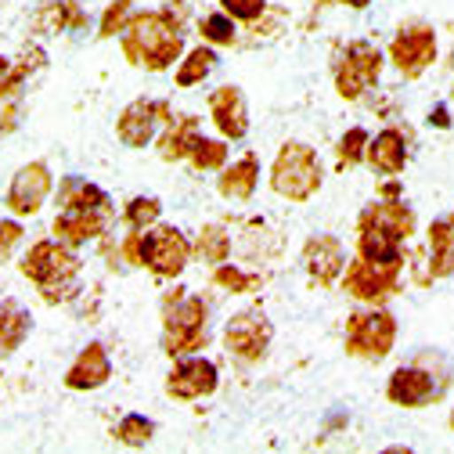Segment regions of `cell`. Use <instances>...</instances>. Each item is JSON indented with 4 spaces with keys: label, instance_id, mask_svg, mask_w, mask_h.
Masks as SVG:
<instances>
[{
    "label": "cell",
    "instance_id": "obj_1",
    "mask_svg": "<svg viewBox=\"0 0 454 454\" xmlns=\"http://www.w3.org/2000/svg\"><path fill=\"white\" fill-rule=\"evenodd\" d=\"M127 62L148 73H166L184 54L181 19L169 12H134L120 33Z\"/></svg>",
    "mask_w": 454,
    "mask_h": 454
},
{
    "label": "cell",
    "instance_id": "obj_2",
    "mask_svg": "<svg viewBox=\"0 0 454 454\" xmlns=\"http://www.w3.org/2000/svg\"><path fill=\"white\" fill-rule=\"evenodd\" d=\"M19 270L40 289L43 303H66L80 293V256L59 239H43L29 246Z\"/></svg>",
    "mask_w": 454,
    "mask_h": 454
},
{
    "label": "cell",
    "instance_id": "obj_3",
    "mask_svg": "<svg viewBox=\"0 0 454 454\" xmlns=\"http://www.w3.org/2000/svg\"><path fill=\"white\" fill-rule=\"evenodd\" d=\"M209 343V307L199 296L177 289L162 300V350L166 357H188Z\"/></svg>",
    "mask_w": 454,
    "mask_h": 454
},
{
    "label": "cell",
    "instance_id": "obj_4",
    "mask_svg": "<svg viewBox=\"0 0 454 454\" xmlns=\"http://www.w3.org/2000/svg\"><path fill=\"white\" fill-rule=\"evenodd\" d=\"M123 253H127L130 263L152 270L162 281L181 278L188 260H192V246H188L184 231H181V227H169V223L155 227V231H148V227H145V231H134L123 242Z\"/></svg>",
    "mask_w": 454,
    "mask_h": 454
},
{
    "label": "cell",
    "instance_id": "obj_5",
    "mask_svg": "<svg viewBox=\"0 0 454 454\" xmlns=\"http://www.w3.org/2000/svg\"><path fill=\"white\" fill-rule=\"evenodd\" d=\"M270 188L289 202H310L321 192V159L303 141H286L270 162Z\"/></svg>",
    "mask_w": 454,
    "mask_h": 454
},
{
    "label": "cell",
    "instance_id": "obj_6",
    "mask_svg": "<svg viewBox=\"0 0 454 454\" xmlns=\"http://www.w3.org/2000/svg\"><path fill=\"white\" fill-rule=\"evenodd\" d=\"M396 343V317L389 310H379V307H368V310H357L347 317V339L343 347L350 357H361V361H382Z\"/></svg>",
    "mask_w": 454,
    "mask_h": 454
},
{
    "label": "cell",
    "instance_id": "obj_7",
    "mask_svg": "<svg viewBox=\"0 0 454 454\" xmlns=\"http://www.w3.org/2000/svg\"><path fill=\"white\" fill-rule=\"evenodd\" d=\"M335 90L343 101H361L382 76V51L372 40H354L335 62Z\"/></svg>",
    "mask_w": 454,
    "mask_h": 454
},
{
    "label": "cell",
    "instance_id": "obj_8",
    "mask_svg": "<svg viewBox=\"0 0 454 454\" xmlns=\"http://www.w3.org/2000/svg\"><path fill=\"white\" fill-rule=\"evenodd\" d=\"M401 270H404V263H375V260L357 256V260H350L343 267L339 278H343V293L347 296L375 307V303L389 300L393 293H401Z\"/></svg>",
    "mask_w": 454,
    "mask_h": 454
},
{
    "label": "cell",
    "instance_id": "obj_9",
    "mask_svg": "<svg viewBox=\"0 0 454 454\" xmlns=\"http://www.w3.org/2000/svg\"><path fill=\"white\" fill-rule=\"evenodd\" d=\"M270 343H274V325H270V317L260 307L239 310L231 321L223 325V347H227V354L246 361V364L263 361Z\"/></svg>",
    "mask_w": 454,
    "mask_h": 454
},
{
    "label": "cell",
    "instance_id": "obj_10",
    "mask_svg": "<svg viewBox=\"0 0 454 454\" xmlns=\"http://www.w3.org/2000/svg\"><path fill=\"white\" fill-rule=\"evenodd\" d=\"M389 62L396 66L404 80H419L433 62H436V33L426 22H411L404 29H396L389 43Z\"/></svg>",
    "mask_w": 454,
    "mask_h": 454
},
{
    "label": "cell",
    "instance_id": "obj_11",
    "mask_svg": "<svg viewBox=\"0 0 454 454\" xmlns=\"http://www.w3.org/2000/svg\"><path fill=\"white\" fill-rule=\"evenodd\" d=\"M174 120V112H169V101H155V98H137L130 101L120 120H116V137L127 145V148H148L159 134L162 123Z\"/></svg>",
    "mask_w": 454,
    "mask_h": 454
},
{
    "label": "cell",
    "instance_id": "obj_12",
    "mask_svg": "<svg viewBox=\"0 0 454 454\" xmlns=\"http://www.w3.org/2000/svg\"><path fill=\"white\" fill-rule=\"evenodd\" d=\"M443 382L447 379H436L422 364H401L386 382V396L396 408H411L415 411V408H429L433 401H440Z\"/></svg>",
    "mask_w": 454,
    "mask_h": 454
},
{
    "label": "cell",
    "instance_id": "obj_13",
    "mask_svg": "<svg viewBox=\"0 0 454 454\" xmlns=\"http://www.w3.org/2000/svg\"><path fill=\"white\" fill-rule=\"evenodd\" d=\"M54 192V177H51V166L43 159L36 162H26L19 166V174L12 177V188L4 195V206L15 213V216H33L43 209V202L51 199Z\"/></svg>",
    "mask_w": 454,
    "mask_h": 454
},
{
    "label": "cell",
    "instance_id": "obj_14",
    "mask_svg": "<svg viewBox=\"0 0 454 454\" xmlns=\"http://www.w3.org/2000/svg\"><path fill=\"white\" fill-rule=\"evenodd\" d=\"M220 386V372L209 357H177V364L169 368L166 375V393L174 396V401H202V396L216 393Z\"/></svg>",
    "mask_w": 454,
    "mask_h": 454
},
{
    "label": "cell",
    "instance_id": "obj_15",
    "mask_svg": "<svg viewBox=\"0 0 454 454\" xmlns=\"http://www.w3.org/2000/svg\"><path fill=\"white\" fill-rule=\"evenodd\" d=\"M112 220H116V209H59V216L51 223V235L69 249H80L101 239L112 227Z\"/></svg>",
    "mask_w": 454,
    "mask_h": 454
},
{
    "label": "cell",
    "instance_id": "obj_16",
    "mask_svg": "<svg viewBox=\"0 0 454 454\" xmlns=\"http://www.w3.org/2000/svg\"><path fill=\"white\" fill-rule=\"evenodd\" d=\"M209 116L227 141H242L249 134V105H246L242 87H235V83L216 87L209 94Z\"/></svg>",
    "mask_w": 454,
    "mask_h": 454
},
{
    "label": "cell",
    "instance_id": "obj_17",
    "mask_svg": "<svg viewBox=\"0 0 454 454\" xmlns=\"http://www.w3.org/2000/svg\"><path fill=\"white\" fill-rule=\"evenodd\" d=\"M357 227H375V231H386L393 239L408 242L415 235V209L408 202H401V199L386 195V199H379V202H372V206L361 209Z\"/></svg>",
    "mask_w": 454,
    "mask_h": 454
},
{
    "label": "cell",
    "instance_id": "obj_18",
    "mask_svg": "<svg viewBox=\"0 0 454 454\" xmlns=\"http://www.w3.org/2000/svg\"><path fill=\"white\" fill-rule=\"evenodd\" d=\"M303 267L317 286H332L347 267V249L335 235H314L303 246Z\"/></svg>",
    "mask_w": 454,
    "mask_h": 454
},
{
    "label": "cell",
    "instance_id": "obj_19",
    "mask_svg": "<svg viewBox=\"0 0 454 454\" xmlns=\"http://www.w3.org/2000/svg\"><path fill=\"white\" fill-rule=\"evenodd\" d=\"M108 379H112V357H108V350L101 343H87L76 354V361L69 364V372H66L62 382L73 393H90V389H101Z\"/></svg>",
    "mask_w": 454,
    "mask_h": 454
},
{
    "label": "cell",
    "instance_id": "obj_20",
    "mask_svg": "<svg viewBox=\"0 0 454 454\" xmlns=\"http://www.w3.org/2000/svg\"><path fill=\"white\" fill-rule=\"evenodd\" d=\"M364 162L375 169V174H382V177L404 174V166H408V137L401 130H393V127L379 130L375 137H368Z\"/></svg>",
    "mask_w": 454,
    "mask_h": 454
},
{
    "label": "cell",
    "instance_id": "obj_21",
    "mask_svg": "<svg viewBox=\"0 0 454 454\" xmlns=\"http://www.w3.org/2000/svg\"><path fill=\"white\" fill-rule=\"evenodd\" d=\"M87 15L80 12V4H69V0H43V4L29 15V29L40 36H59L69 29H83Z\"/></svg>",
    "mask_w": 454,
    "mask_h": 454
},
{
    "label": "cell",
    "instance_id": "obj_22",
    "mask_svg": "<svg viewBox=\"0 0 454 454\" xmlns=\"http://www.w3.org/2000/svg\"><path fill=\"white\" fill-rule=\"evenodd\" d=\"M256 184H260V159L256 155H242L239 162L223 166L220 177H216V192L231 202H249L256 195Z\"/></svg>",
    "mask_w": 454,
    "mask_h": 454
},
{
    "label": "cell",
    "instance_id": "obj_23",
    "mask_svg": "<svg viewBox=\"0 0 454 454\" xmlns=\"http://www.w3.org/2000/svg\"><path fill=\"white\" fill-rule=\"evenodd\" d=\"M429 278H454V213L429 223Z\"/></svg>",
    "mask_w": 454,
    "mask_h": 454
},
{
    "label": "cell",
    "instance_id": "obj_24",
    "mask_svg": "<svg viewBox=\"0 0 454 454\" xmlns=\"http://www.w3.org/2000/svg\"><path fill=\"white\" fill-rule=\"evenodd\" d=\"M54 202H59V209H112V199L105 188L90 184L87 177H62L59 192H54Z\"/></svg>",
    "mask_w": 454,
    "mask_h": 454
},
{
    "label": "cell",
    "instance_id": "obj_25",
    "mask_svg": "<svg viewBox=\"0 0 454 454\" xmlns=\"http://www.w3.org/2000/svg\"><path fill=\"white\" fill-rule=\"evenodd\" d=\"M33 332V317L22 303L15 300H0V361L12 357Z\"/></svg>",
    "mask_w": 454,
    "mask_h": 454
},
{
    "label": "cell",
    "instance_id": "obj_26",
    "mask_svg": "<svg viewBox=\"0 0 454 454\" xmlns=\"http://www.w3.org/2000/svg\"><path fill=\"white\" fill-rule=\"evenodd\" d=\"M199 137H202L199 120L195 116H177V120H169L166 130L159 134V155L166 162H184Z\"/></svg>",
    "mask_w": 454,
    "mask_h": 454
},
{
    "label": "cell",
    "instance_id": "obj_27",
    "mask_svg": "<svg viewBox=\"0 0 454 454\" xmlns=\"http://www.w3.org/2000/svg\"><path fill=\"white\" fill-rule=\"evenodd\" d=\"M357 256L375 263H404V242L375 227H357Z\"/></svg>",
    "mask_w": 454,
    "mask_h": 454
},
{
    "label": "cell",
    "instance_id": "obj_28",
    "mask_svg": "<svg viewBox=\"0 0 454 454\" xmlns=\"http://www.w3.org/2000/svg\"><path fill=\"white\" fill-rule=\"evenodd\" d=\"M213 69H216V51L209 43H199L195 51L184 54V62L177 66V87H199Z\"/></svg>",
    "mask_w": 454,
    "mask_h": 454
},
{
    "label": "cell",
    "instance_id": "obj_29",
    "mask_svg": "<svg viewBox=\"0 0 454 454\" xmlns=\"http://www.w3.org/2000/svg\"><path fill=\"white\" fill-rule=\"evenodd\" d=\"M195 253H199V260H206V263H223L227 256H231V235H227V227H220V223H206L202 231H199V242H195Z\"/></svg>",
    "mask_w": 454,
    "mask_h": 454
},
{
    "label": "cell",
    "instance_id": "obj_30",
    "mask_svg": "<svg viewBox=\"0 0 454 454\" xmlns=\"http://www.w3.org/2000/svg\"><path fill=\"white\" fill-rule=\"evenodd\" d=\"M213 281L220 289H227V293H235V296H249V293H256L260 286H263V278L260 274H249V270H242V267H235V263H216V270H213Z\"/></svg>",
    "mask_w": 454,
    "mask_h": 454
},
{
    "label": "cell",
    "instance_id": "obj_31",
    "mask_svg": "<svg viewBox=\"0 0 454 454\" xmlns=\"http://www.w3.org/2000/svg\"><path fill=\"white\" fill-rule=\"evenodd\" d=\"M199 33H202V43H209V47H231V43L239 40L235 19L223 15V12L202 15V19H199Z\"/></svg>",
    "mask_w": 454,
    "mask_h": 454
},
{
    "label": "cell",
    "instance_id": "obj_32",
    "mask_svg": "<svg viewBox=\"0 0 454 454\" xmlns=\"http://www.w3.org/2000/svg\"><path fill=\"white\" fill-rule=\"evenodd\" d=\"M112 436H116L123 447H148V443H152V436H155V422L134 411V415H123V419L116 422Z\"/></svg>",
    "mask_w": 454,
    "mask_h": 454
},
{
    "label": "cell",
    "instance_id": "obj_33",
    "mask_svg": "<svg viewBox=\"0 0 454 454\" xmlns=\"http://www.w3.org/2000/svg\"><path fill=\"white\" fill-rule=\"evenodd\" d=\"M188 162L195 174H209V169H223L227 166V145L213 141V137H199L195 148L188 152Z\"/></svg>",
    "mask_w": 454,
    "mask_h": 454
},
{
    "label": "cell",
    "instance_id": "obj_34",
    "mask_svg": "<svg viewBox=\"0 0 454 454\" xmlns=\"http://www.w3.org/2000/svg\"><path fill=\"white\" fill-rule=\"evenodd\" d=\"M159 213H162V202H159V199H152V195H137V199L127 202L123 220L130 223V231H145V227H152V223L159 220Z\"/></svg>",
    "mask_w": 454,
    "mask_h": 454
},
{
    "label": "cell",
    "instance_id": "obj_35",
    "mask_svg": "<svg viewBox=\"0 0 454 454\" xmlns=\"http://www.w3.org/2000/svg\"><path fill=\"white\" fill-rule=\"evenodd\" d=\"M130 15H134V0H112V4H105L101 22H98V36H101V40L120 36L123 26L130 22Z\"/></svg>",
    "mask_w": 454,
    "mask_h": 454
},
{
    "label": "cell",
    "instance_id": "obj_36",
    "mask_svg": "<svg viewBox=\"0 0 454 454\" xmlns=\"http://www.w3.org/2000/svg\"><path fill=\"white\" fill-rule=\"evenodd\" d=\"M364 148H368V130L364 127H354L339 137V162L343 166H357L364 162Z\"/></svg>",
    "mask_w": 454,
    "mask_h": 454
},
{
    "label": "cell",
    "instance_id": "obj_37",
    "mask_svg": "<svg viewBox=\"0 0 454 454\" xmlns=\"http://www.w3.org/2000/svg\"><path fill=\"white\" fill-rule=\"evenodd\" d=\"M220 12L231 15L235 22H256L267 12V0H220Z\"/></svg>",
    "mask_w": 454,
    "mask_h": 454
},
{
    "label": "cell",
    "instance_id": "obj_38",
    "mask_svg": "<svg viewBox=\"0 0 454 454\" xmlns=\"http://www.w3.org/2000/svg\"><path fill=\"white\" fill-rule=\"evenodd\" d=\"M22 223L19 220H0V260H8L12 256V249L22 242Z\"/></svg>",
    "mask_w": 454,
    "mask_h": 454
},
{
    "label": "cell",
    "instance_id": "obj_39",
    "mask_svg": "<svg viewBox=\"0 0 454 454\" xmlns=\"http://www.w3.org/2000/svg\"><path fill=\"white\" fill-rule=\"evenodd\" d=\"M429 127H440V130L450 127V116H447V108H443V105H436V108L429 112Z\"/></svg>",
    "mask_w": 454,
    "mask_h": 454
},
{
    "label": "cell",
    "instance_id": "obj_40",
    "mask_svg": "<svg viewBox=\"0 0 454 454\" xmlns=\"http://www.w3.org/2000/svg\"><path fill=\"white\" fill-rule=\"evenodd\" d=\"M317 4H343V8H354V12H364L372 0H317Z\"/></svg>",
    "mask_w": 454,
    "mask_h": 454
},
{
    "label": "cell",
    "instance_id": "obj_41",
    "mask_svg": "<svg viewBox=\"0 0 454 454\" xmlns=\"http://www.w3.org/2000/svg\"><path fill=\"white\" fill-rule=\"evenodd\" d=\"M8 69H12V59H4V54H0V80L8 76Z\"/></svg>",
    "mask_w": 454,
    "mask_h": 454
},
{
    "label": "cell",
    "instance_id": "obj_42",
    "mask_svg": "<svg viewBox=\"0 0 454 454\" xmlns=\"http://www.w3.org/2000/svg\"><path fill=\"white\" fill-rule=\"evenodd\" d=\"M450 429H454V408H450Z\"/></svg>",
    "mask_w": 454,
    "mask_h": 454
}]
</instances>
